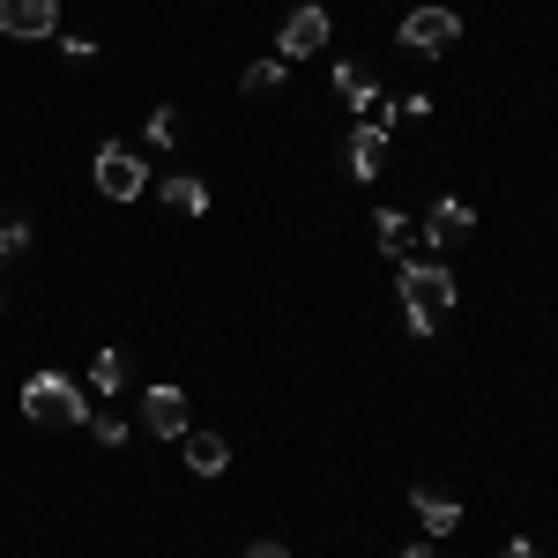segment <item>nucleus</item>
I'll use <instances>...</instances> for the list:
<instances>
[{"instance_id":"f257e3e1","label":"nucleus","mask_w":558,"mask_h":558,"mask_svg":"<svg viewBox=\"0 0 558 558\" xmlns=\"http://www.w3.org/2000/svg\"><path fill=\"white\" fill-rule=\"evenodd\" d=\"M402 313H410V336L425 343L432 328L454 313V276L439 260H402Z\"/></svg>"},{"instance_id":"f03ea898","label":"nucleus","mask_w":558,"mask_h":558,"mask_svg":"<svg viewBox=\"0 0 558 558\" xmlns=\"http://www.w3.org/2000/svg\"><path fill=\"white\" fill-rule=\"evenodd\" d=\"M23 417L31 425H89V402L68 373H31L23 380Z\"/></svg>"},{"instance_id":"7ed1b4c3","label":"nucleus","mask_w":558,"mask_h":558,"mask_svg":"<svg viewBox=\"0 0 558 558\" xmlns=\"http://www.w3.org/2000/svg\"><path fill=\"white\" fill-rule=\"evenodd\" d=\"M97 194H112V202H134V194H149V165L120 149V142H105L97 149Z\"/></svg>"},{"instance_id":"20e7f679","label":"nucleus","mask_w":558,"mask_h":558,"mask_svg":"<svg viewBox=\"0 0 558 558\" xmlns=\"http://www.w3.org/2000/svg\"><path fill=\"white\" fill-rule=\"evenodd\" d=\"M462 38V15H454V8H410V15H402V45H410V52H447V45Z\"/></svg>"},{"instance_id":"39448f33","label":"nucleus","mask_w":558,"mask_h":558,"mask_svg":"<svg viewBox=\"0 0 558 558\" xmlns=\"http://www.w3.org/2000/svg\"><path fill=\"white\" fill-rule=\"evenodd\" d=\"M328 45V8H291L283 15V31H276V60H305V52H320Z\"/></svg>"},{"instance_id":"423d86ee","label":"nucleus","mask_w":558,"mask_h":558,"mask_svg":"<svg viewBox=\"0 0 558 558\" xmlns=\"http://www.w3.org/2000/svg\"><path fill=\"white\" fill-rule=\"evenodd\" d=\"M0 31L8 38H60V8L52 0H0Z\"/></svg>"},{"instance_id":"0eeeda50","label":"nucleus","mask_w":558,"mask_h":558,"mask_svg":"<svg viewBox=\"0 0 558 558\" xmlns=\"http://www.w3.org/2000/svg\"><path fill=\"white\" fill-rule=\"evenodd\" d=\"M425 239H432V246H470V239H476V209H470V202H454V194H447V202H432Z\"/></svg>"},{"instance_id":"6e6552de","label":"nucleus","mask_w":558,"mask_h":558,"mask_svg":"<svg viewBox=\"0 0 558 558\" xmlns=\"http://www.w3.org/2000/svg\"><path fill=\"white\" fill-rule=\"evenodd\" d=\"M142 425L157 432V439H179V432H186V395H179V387H149V395H142Z\"/></svg>"},{"instance_id":"1a4fd4ad","label":"nucleus","mask_w":558,"mask_h":558,"mask_svg":"<svg viewBox=\"0 0 558 558\" xmlns=\"http://www.w3.org/2000/svg\"><path fill=\"white\" fill-rule=\"evenodd\" d=\"M179 454H186V470H194V476H223V470H231L223 432H179Z\"/></svg>"},{"instance_id":"9d476101","label":"nucleus","mask_w":558,"mask_h":558,"mask_svg":"<svg viewBox=\"0 0 558 558\" xmlns=\"http://www.w3.org/2000/svg\"><path fill=\"white\" fill-rule=\"evenodd\" d=\"M410 507H417V521H425L432 536H454V529H462V507H454L447 492H432V484H417V492H410Z\"/></svg>"},{"instance_id":"9b49d317","label":"nucleus","mask_w":558,"mask_h":558,"mask_svg":"<svg viewBox=\"0 0 558 558\" xmlns=\"http://www.w3.org/2000/svg\"><path fill=\"white\" fill-rule=\"evenodd\" d=\"M380 157H387V128H365L350 134V179H380Z\"/></svg>"},{"instance_id":"f8f14e48","label":"nucleus","mask_w":558,"mask_h":558,"mask_svg":"<svg viewBox=\"0 0 558 558\" xmlns=\"http://www.w3.org/2000/svg\"><path fill=\"white\" fill-rule=\"evenodd\" d=\"M165 202H172L179 216H202V209H209V186L186 179V172H172V179H165Z\"/></svg>"},{"instance_id":"ddd939ff","label":"nucleus","mask_w":558,"mask_h":558,"mask_svg":"<svg viewBox=\"0 0 558 558\" xmlns=\"http://www.w3.org/2000/svg\"><path fill=\"white\" fill-rule=\"evenodd\" d=\"M89 387H97V395H120V387H128V357H120V350H97V357H89Z\"/></svg>"},{"instance_id":"4468645a","label":"nucleus","mask_w":558,"mask_h":558,"mask_svg":"<svg viewBox=\"0 0 558 558\" xmlns=\"http://www.w3.org/2000/svg\"><path fill=\"white\" fill-rule=\"evenodd\" d=\"M336 89H343L350 105H380V83H373L357 60H343V68H336Z\"/></svg>"},{"instance_id":"2eb2a0df","label":"nucleus","mask_w":558,"mask_h":558,"mask_svg":"<svg viewBox=\"0 0 558 558\" xmlns=\"http://www.w3.org/2000/svg\"><path fill=\"white\" fill-rule=\"evenodd\" d=\"M373 223H380V246H387V254H395V260L410 254V216H402V209H380V216H373Z\"/></svg>"},{"instance_id":"dca6fc26","label":"nucleus","mask_w":558,"mask_h":558,"mask_svg":"<svg viewBox=\"0 0 558 558\" xmlns=\"http://www.w3.org/2000/svg\"><path fill=\"white\" fill-rule=\"evenodd\" d=\"M246 89H254V97L283 89V60H254V68H246Z\"/></svg>"},{"instance_id":"f3484780","label":"nucleus","mask_w":558,"mask_h":558,"mask_svg":"<svg viewBox=\"0 0 558 558\" xmlns=\"http://www.w3.org/2000/svg\"><path fill=\"white\" fill-rule=\"evenodd\" d=\"M149 142H165V149H172V142H179V112H149Z\"/></svg>"},{"instance_id":"a211bd4d","label":"nucleus","mask_w":558,"mask_h":558,"mask_svg":"<svg viewBox=\"0 0 558 558\" xmlns=\"http://www.w3.org/2000/svg\"><path fill=\"white\" fill-rule=\"evenodd\" d=\"M89 432H97L105 447H120V439H128V425H120V417H89Z\"/></svg>"},{"instance_id":"6ab92c4d","label":"nucleus","mask_w":558,"mask_h":558,"mask_svg":"<svg viewBox=\"0 0 558 558\" xmlns=\"http://www.w3.org/2000/svg\"><path fill=\"white\" fill-rule=\"evenodd\" d=\"M239 558H291V551H283L276 536H260V544H246V551H239Z\"/></svg>"},{"instance_id":"aec40b11","label":"nucleus","mask_w":558,"mask_h":558,"mask_svg":"<svg viewBox=\"0 0 558 558\" xmlns=\"http://www.w3.org/2000/svg\"><path fill=\"white\" fill-rule=\"evenodd\" d=\"M499 558H544V551H536V544H507Z\"/></svg>"},{"instance_id":"412c9836","label":"nucleus","mask_w":558,"mask_h":558,"mask_svg":"<svg viewBox=\"0 0 558 558\" xmlns=\"http://www.w3.org/2000/svg\"><path fill=\"white\" fill-rule=\"evenodd\" d=\"M402 558H439V551H432V544H410V551H402Z\"/></svg>"},{"instance_id":"4be33fe9","label":"nucleus","mask_w":558,"mask_h":558,"mask_svg":"<svg viewBox=\"0 0 558 558\" xmlns=\"http://www.w3.org/2000/svg\"><path fill=\"white\" fill-rule=\"evenodd\" d=\"M0 305H8V299H0Z\"/></svg>"}]
</instances>
